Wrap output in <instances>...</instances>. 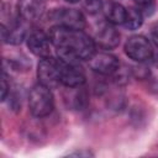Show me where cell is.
I'll list each match as a JSON object with an SVG mask.
<instances>
[{
	"mask_svg": "<svg viewBox=\"0 0 158 158\" xmlns=\"http://www.w3.org/2000/svg\"><path fill=\"white\" fill-rule=\"evenodd\" d=\"M153 62H154V64L158 67V52H157V53L153 56Z\"/></svg>",
	"mask_w": 158,
	"mask_h": 158,
	"instance_id": "18",
	"label": "cell"
},
{
	"mask_svg": "<svg viewBox=\"0 0 158 158\" xmlns=\"http://www.w3.org/2000/svg\"><path fill=\"white\" fill-rule=\"evenodd\" d=\"M53 95L48 86L38 83L35 85L28 95V107L33 116L44 117L53 110Z\"/></svg>",
	"mask_w": 158,
	"mask_h": 158,
	"instance_id": "2",
	"label": "cell"
},
{
	"mask_svg": "<svg viewBox=\"0 0 158 158\" xmlns=\"http://www.w3.org/2000/svg\"><path fill=\"white\" fill-rule=\"evenodd\" d=\"M125 52L131 59L136 62H144L153 56L151 43L143 36L130 37L125 44Z\"/></svg>",
	"mask_w": 158,
	"mask_h": 158,
	"instance_id": "4",
	"label": "cell"
},
{
	"mask_svg": "<svg viewBox=\"0 0 158 158\" xmlns=\"http://www.w3.org/2000/svg\"><path fill=\"white\" fill-rule=\"evenodd\" d=\"M152 40H153L154 44H156V46H158V26H157V27H154V28H153V31H152Z\"/></svg>",
	"mask_w": 158,
	"mask_h": 158,
	"instance_id": "16",
	"label": "cell"
},
{
	"mask_svg": "<svg viewBox=\"0 0 158 158\" xmlns=\"http://www.w3.org/2000/svg\"><path fill=\"white\" fill-rule=\"evenodd\" d=\"M85 74L78 63L65 62L59 58V83L68 88H77L84 84Z\"/></svg>",
	"mask_w": 158,
	"mask_h": 158,
	"instance_id": "3",
	"label": "cell"
},
{
	"mask_svg": "<svg viewBox=\"0 0 158 158\" xmlns=\"http://www.w3.org/2000/svg\"><path fill=\"white\" fill-rule=\"evenodd\" d=\"M7 91H9V84L6 81V75L4 73L2 74V79H1V100H5L6 99Z\"/></svg>",
	"mask_w": 158,
	"mask_h": 158,
	"instance_id": "15",
	"label": "cell"
},
{
	"mask_svg": "<svg viewBox=\"0 0 158 158\" xmlns=\"http://www.w3.org/2000/svg\"><path fill=\"white\" fill-rule=\"evenodd\" d=\"M48 37L59 58L65 62L78 63L86 60L95 53L94 41L83 30L56 25L49 30Z\"/></svg>",
	"mask_w": 158,
	"mask_h": 158,
	"instance_id": "1",
	"label": "cell"
},
{
	"mask_svg": "<svg viewBox=\"0 0 158 158\" xmlns=\"http://www.w3.org/2000/svg\"><path fill=\"white\" fill-rule=\"evenodd\" d=\"M17 11L22 20L30 22L37 21L43 16L46 4L43 0H19Z\"/></svg>",
	"mask_w": 158,
	"mask_h": 158,
	"instance_id": "8",
	"label": "cell"
},
{
	"mask_svg": "<svg viewBox=\"0 0 158 158\" xmlns=\"http://www.w3.org/2000/svg\"><path fill=\"white\" fill-rule=\"evenodd\" d=\"M84 6L89 14H96L102 6V0H85Z\"/></svg>",
	"mask_w": 158,
	"mask_h": 158,
	"instance_id": "14",
	"label": "cell"
},
{
	"mask_svg": "<svg viewBox=\"0 0 158 158\" xmlns=\"http://www.w3.org/2000/svg\"><path fill=\"white\" fill-rule=\"evenodd\" d=\"M37 75L40 83L51 88L59 84V59L46 57L38 63Z\"/></svg>",
	"mask_w": 158,
	"mask_h": 158,
	"instance_id": "6",
	"label": "cell"
},
{
	"mask_svg": "<svg viewBox=\"0 0 158 158\" xmlns=\"http://www.w3.org/2000/svg\"><path fill=\"white\" fill-rule=\"evenodd\" d=\"M143 22V17L139 10L135 9V7H130L127 9V14H126V20H125V26L128 30H137L138 27H141Z\"/></svg>",
	"mask_w": 158,
	"mask_h": 158,
	"instance_id": "13",
	"label": "cell"
},
{
	"mask_svg": "<svg viewBox=\"0 0 158 158\" xmlns=\"http://www.w3.org/2000/svg\"><path fill=\"white\" fill-rule=\"evenodd\" d=\"M1 33H2L4 42L11 43V44H19L25 38L26 26L22 23V21H20V19H16L10 27L1 25Z\"/></svg>",
	"mask_w": 158,
	"mask_h": 158,
	"instance_id": "11",
	"label": "cell"
},
{
	"mask_svg": "<svg viewBox=\"0 0 158 158\" xmlns=\"http://www.w3.org/2000/svg\"><path fill=\"white\" fill-rule=\"evenodd\" d=\"M135 1L141 6H147V5H151L153 2V0H135Z\"/></svg>",
	"mask_w": 158,
	"mask_h": 158,
	"instance_id": "17",
	"label": "cell"
},
{
	"mask_svg": "<svg viewBox=\"0 0 158 158\" xmlns=\"http://www.w3.org/2000/svg\"><path fill=\"white\" fill-rule=\"evenodd\" d=\"M49 43H51L49 37L44 35L42 31H33L27 38V46L30 51L40 58L49 57L51 53Z\"/></svg>",
	"mask_w": 158,
	"mask_h": 158,
	"instance_id": "9",
	"label": "cell"
},
{
	"mask_svg": "<svg viewBox=\"0 0 158 158\" xmlns=\"http://www.w3.org/2000/svg\"><path fill=\"white\" fill-rule=\"evenodd\" d=\"M68 2H77V1H79V0H67Z\"/></svg>",
	"mask_w": 158,
	"mask_h": 158,
	"instance_id": "19",
	"label": "cell"
},
{
	"mask_svg": "<svg viewBox=\"0 0 158 158\" xmlns=\"http://www.w3.org/2000/svg\"><path fill=\"white\" fill-rule=\"evenodd\" d=\"M49 19L56 22L58 26L79 28L81 30L85 26V19L79 10L75 9H57L49 14Z\"/></svg>",
	"mask_w": 158,
	"mask_h": 158,
	"instance_id": "5",
	"label": "cell"
},
{
	"mask_svg": "<svg viewBox=\"0 0 158 158\" xmlns=\"http://www.w3.org/2000/svg\"><path fill=\"white\" fill-rule=\"evenodd\" d=\"M127 9L115 1H107L104 4V15L111 25H123L126 20Z\"/></svg>",
	"mask_w": 158,
	"mask_h": 158,
	"instance_id": "12",
	"label": "cell"
},
{
	"mask_svg": "<svg viewBox=\"0 0 158 158\" xmlns=\"http://www.w3.org/2000/svg\"><path fill=\"white\" fill-rule=\"evenodd\" d=\"M89 67L95 73L110 75L118 69V59L110 53H94L89 59Z\"/></svg>",
	"mask_w": 158,
	"mask_h": 158,
	"instance_id": "7",
	"label": "cell"
},
{
	"mask_svg": "<svg viewBox=\"0 0 158 158\" xmlns=\"http://www.w3.org/2000/svg\"><path fill=\"white\" fill-rule=\"evenodd\" d=\"M120 42V33L111 23L104 25L96 33V43L104 49H112Z\"/></svg>",
	"mask_w": 158,
	"mask_h": 158,
	"instance_id": "10",
	"label": "cell"
}]
</instances>
